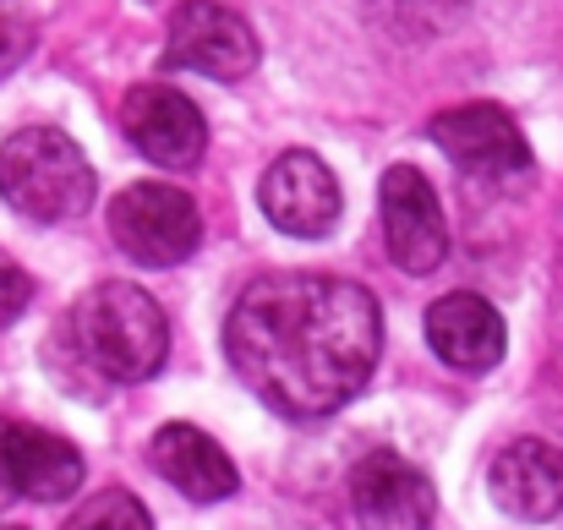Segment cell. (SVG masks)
Listing matches in <instances>:
<instances>
[{"instance_id":"6da1fadb","label":"cell","mask_w":563,"mask_h":530,"mask_svg":"<svg viewBox=\"0 0 563 530\" xmlns=\"http://www.w3.org/2000/svg\"><path fill=\"white\" fill-rule=\"evenodd\" d=\"M224 351L268 410L318 421L367 388L383 351V312L356 279L263 274L241 290L224 323Z\"/></svg>"},{"instance_id":"7a4b0ae2","label":"cell","mask_w":563,"mask_h":530,"mask_svg":"<svg viewBox=\"0 0 563 530\" xmlns=\"http://www.w3.org/2000/svg\"><path fill=\"white\" fill-rule=\"evenodd\" d=\"M0 197L38 224H66L93 208V165L88 154L55 132V126H27L0 143Z\"/></svg>"},{"instance_id":"3957f363","label":"cell","mask_w":563,"mask_h":530,"mask_svg":"<svg viewBox=\"0 0 563 530\" xmlns=\"http://www.w3.org/2000/svg\"><path fill=\"white\" fill-rule=\"evenodd\" d=\"M77 345L110 383H143L165 366L170 323L148 290L126 279H104L77 307Z\"/></svg>"},{"instance_id":"277c9868","label":"cell","mask_w":563,"mask_h":530,"mask_svg":"<svg viewBox=\"0 0 563 530\" xmlns=\"http://www.w3.org/2000/svg\"><path fill=\"white\" fill-rule=\"evenodd\" d=\"M110 235L115 246L143 263V268H176L187 263L202 241V213L191 202V191L170 180H137L110 202Z\"/></svg>"},{"instance_id":"5b68a950","label":"cell","mask_w":563,"mask_h":530,"mask_svg":"<svg viewBox=\"0 0 563 530\" xmlns=\"http://www.w3.org/2000/svg\"><path fill=\"white\" fill-rule=\"evenodd\" d=\"M377 213H383V246L405 274H432L449 252V224H443V202L432 191V180L410 165L383 170L377 186Z\"/></svg>"},{"instance_id":"8992f818","label":"cell","mask_w":563,"mask_h":530,"mask_svg":"<svg viewBox=\"0 0 563 530\" xmlns=\"http://www.w3.org/2000/svg\"><path fill=\"white\" fill-rule=\"evenodd\" d=\"M432 143L476 180H515L531 170V143L498 104H454L432 121Z\"/></svg>"},{"instance_id":"52a82bcc","label":"cell","mask_w":563,"mask_h":530,"mask_svg":"<svg viewBox=\"0 0 563 530\" xmlns=\"http://www.w3.org/2000/svg\"><path fill=\"white\" fill-rule=\"evenodd\" d=\"M257 202H263V213H268V224L279 235L318 241L340 219V180H334V170L318 154L290 148V154H279L268 165V176L257 186Z\"/></svg>"},{"instance_id":"ba28073f","label":"cell","mask_w":563,"mask_h":530,"mask_svg":"<svg viewBox=\"0 0 563 530\" xmlns=\"http://www.w3.org/2000/svg\"><path fill=\"white\" fill-rule=\"evenodd\" d=\"M170 60L213 82H235L257 71V33L219 0H181L170 16Z\"/></svg>"},{"instance_id":"9c48e42d","label":"cell","mask_w":563,"mask_h":530,"mask_svg":"<svg viewBox=\"0 0 563 530\" xmlns=\"http://www.w3.org/2000/svg\"><path fill=\"white\" fill-rule=\"evenodd\" d=\"M121 126L137 143V154L154 159L159 170H191L202 159V148H208L202 110L191 104L181 88H165V82L132 88L126 104H121Z\"/></svg>"},{"instance_id":"30bf717a","label":"cell","mask_w":563,"mask_h":530,"mask_svg":"<svg viewBox=\"0 0 563 530\" xmlns=\"http://www.w3.org/2000/svg\"><path fill=\"white\" fill-rule=\"evenodd\" d=\"M493 504L520 526H548L563 515V449L548 438H515L487 465Z\"/></svg>"},{"instance_id":"8fae6325","label":"cell","mask_w":563,"mask_h":530,"mask_svg":"<svg viewBox=\"0 0 563 530\" xmlns=\"http://www.w3.org/2000/svg\"><path fill=\"white\" fill-rule=\"evenodd\" d=\"M351 509L367 530H427L438 515V493L410 460L377 449L351 471Z\"/></svg>"},{"instance_id":"7c38bea8","label":"cell","mask_w":563,"mask_h":530,"mask_svg":"<svg viewBox=\"0 0 563 530\" xmlns=\"http://www.w3.org/2000/svg\"><path fill=\"white\" fill-rule=\"evenodd\" d=\"M427 345L454 372H493L509 351V329L487 296L449 290L427 307Z\"/></svg>"},{"instance_id":"4fadbf2b","label":"cell","mask_w":563,"mask_h":530,"mask_svg":"<svg viewBox=\"0 0 563 530\" xmlns=\"http://www.w3.org/2000/svg\"><path fill=\"white\" fill-rule=\"evenodd\" d=\"M148 460L191 504H219V498L235 493V465H230V454L202 427H187V421L159 427L154 443H148Z\"/></svg>"},{"instance_id":"5bb4252c","label":"cell","mask_w":563,"mask_h":530,"mask_svg":"<svg viewBox=\"0 0 563 530\" xmlns=\"http://www.w3.org/2000/svg\"><path fill=\"white\" fill-rule=\"evenodd\" d=\"M88 465L82 454L55 438V432H38V427H11V482H16V498H33V504H60L82 487Z\"/></svg>"},{"instance_id":"9a60e30c","label":"cell","mask_w":563,"mask_h":530,"mask_svg":"<svg viewBox=\"0 0 563 530\" xmlns=\"http://www.w3.org/2000/svg\"><path fill=\"white\" fill-rule=\"evenodd\" d=\"M362 5L373 11L377 27H388L399 38H427V33L449 27L471 0H362Z\"/></svg>"},{"instance_id":"2e32d148","label":"cell","mask_w":563,"mask_h":530,"mask_svg":"<svg viewBox=\"0 0 563 530\" xmlns=\"http://www.w3.org/2000/svg\"><path fill=\"white\" fill-rule=\"evenodd\" d=\"M66 530H148V509L132 498V493H121V487H110V493H99L93 504H82Z\"/></svg>"},{"instance_id":"e0dca14e","label":"cell","mask_w":563,"mask_h":530,"mask_svg":"<svg viewBox=\"0 0 563 530\" xmlns=\"http://www.w3.org/2000/svg\"><path fill=\"white\" fill-rule=\"evenodd\" d=\"M27 55H33V22L11 0H0V77H11Z\"/></svg>"},{"instance_id":"ac0fdd59","label":"cell","mask_w":563,"mask_h":530,"mask_svg":"<svg viewBox=\"0 0 563 530\" xmlns=\"http://www.w3.org/2000/svg\"><path fill=\"white\" fill-rule=\"evenodd\" d=\"M27 301H33V279L22 274V263H11V257L0 252V329L16 323V318L27 312Z\"/></svg>"},{"instance_id":"d6986e66","label":"cell","mask_w":563,"mask_h":530,"mask_svg":"<svg viewBox=\"0 0 563 530\" xmlns=\"http://www.w3.org/2000/svg\"><path fill=\"white\" fill-rule=\"evenodd\" d=\"M11 427H16V421L0 416V509L16 504V482H11Z\"/></svg>"},{"instance_id":"ffe728a7","label":"cell","mask_w":563,"mask_h":530,"mask_svg":"<svg viewBox=\"0 0 563 530\" xmlns=\"http://www.w3.org/2000/svg\"><path fill=\"white\" fill-rule=\"evenodd\" d=\"M0 530H22V526H0Z\"/></svg>"}]
</instances>
